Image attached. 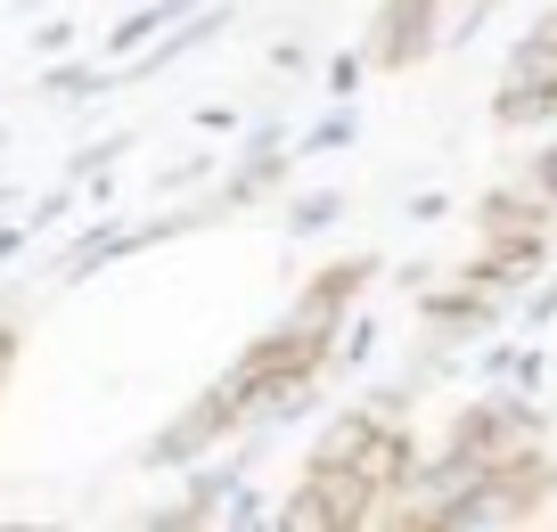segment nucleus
Returning a JSON list of instances; mask_svg holds the SVG:
<instances>
[{
	"mask_svg": "<svg viewBox=\"0 0 557 532\" xmlns=\"http://www.w3.org/2000/svg\"><path fill=\"white\" fill-rule=\"evenodd\" d=\"M549 508H557V459L549 443H533L517 459H492L459 499H443L435 532H508V524H541Z\"/></svg>",
	"mask_w": 557,
	"mask_h": 532,
	"instance_id": "f257e3e1",
	"label": "nucleus"
},
{
	"mask_svg": "<svg viewBox=\"0 0 557 532\" xmlns=\"http://www.w3.org/2000/svg\"><path fill=\"white\" fill-rule=\"evenodd\" d=\"M246 418H255V385L238 378V369H222L213 385H197L189 401H181L173 418H164L148 443H139V467L148 475H181V467H197V459H213L222 443H238L246 434Z\"/></svg>",
	"mask_w": 557,
	"mask_h": 532,
	"instance_id": "f03ea898",
	"label": "nucleus"
},
{
	"mask_svg": "<svg viewBox=\"0 0 557 532\" xmlns=\"http://www.w3.org/2000/svg\"><path fill=\"white\" fill-rule=\"evenodd\" d=\"M443 443H451L459 459H475V467L517 459V450L549 443V410H541L533 385H484L475 401H459V410L443 418Z\"/></svg>",
	"mask_w": 557,
	"mask_h": 532,
	"instance_id": "7ed1b4c3",
	"label": "nucleus"
},
{
	"mask_svg": "<svg viewBox=\"0 0 557 532\" xmlns=\"http://www.w3.org/2000/svg\"><path fill=\"white\" fill-rule=\"evenodd\" d=\"M377 508H385V499L369 492L361 467L304 459V475L287 483V499L271 508V524H287V532H361V524H377Z\"/></svg>",
	"mask_w": 557,
	"mask_h": 532,
	"instance_id": "20e7f679",
	"label": "nucleus"
},
{
	"mask_svg": "<svg viewBox=\"0 0 557 532\" xmlns=\"http://www.w3.org/2000/svg\"><path fill=\"white\" fill-rule=\"evenodd\" d=\"M443 25H451V0H377L369 9V34H361V58L369 74H410L443 50Z\"/></svg>",
	"mask_w": 557,
	"mask_h": 532,
	"instance_id": "39448f33",
	"label": "nucleus"
},
{
	"mask_svg": "<svg viewBox=\"0 0 557 532\" xmlns=\"http://www.w3.org/2000/svg\"><path fill=\"white\" fill-rule=\"evenodd\" d=\"M418 327L468 352V344H484V336H500V327H508V295H492V287H475V279L443 271L435 287L418 295Z\"/></svg>",
	"mask_w": 557,
	"mask_h": 532,
	"instance_id": "423d86ee",
	"label": "nucleus"
},
{
	"mask_svg": "<svg viewBox=\"0 0 557 532\" xmlns=\"http://www.w3.org/2000/svg\"><path fill=\"white\" fill-rule=\"evenodd\" d=\"M255 450L262 443H246V459L238 450H213V459H197V467H181V492L164 499V508H148V524L157 532H197V524H222V499L246 483V467H255Z\"/></svg>",
	"mask_w": 557,
	"mask_h": 532,
	"instance_id": "0eeeda50",
	"label": "nucleus"
},
{
	"mask_svg": "<svg viewBox=\"0 0 557 532\" xmlns=\"http://www.w3.org/2000/svg\"><path fill=\"white\" fill-rule=\"evenodd\" d=\"M549 246H557V230H517V238H484L468 262H459V279H475V287H492V295H508V304H517V295L533 287L541 271H549Z\"/></svg>",
	"mask_w": 557,
	"mask_h": 532,
	"instance_id": "6e6552de",
	"label": "nucleus"
},
{
	"mask_svg": "<svg viewBox=\"0 0 557 532\" xmlns=\"http://www.w3.org/2000/svg\"><path fill=\"white\" fill-rule=\"evenodd\" d=\"M132 255H148V246H139V222H90L83 238H66V246H58L50 279H58V287H83V279L115 271V262H132Z\"/></svg>",
	"mask_w": 557,
	"mask_h": 532,
	"instance_id": "1a4fd4ad",
	"label": "nucleus"
},
{
	"mask_svg": "<svg viewBox=\"0 0 557 532\" xmlns=\"http://www.w3.org/2000/svg\"><path fill=\"white\" fill-rule=\"evenodd\" d=\"M418 459H426V443H418V426H410V418H385V426H377V434H369V443H361V459H352V467H361V475H369V492H377L385 508H394V499H401V483H410V467H418ZM385 508H377V524H385Z\"/></svg>",
	"mask_w": 557,
	"mask_h": 532,
	"instance_id": "9d476101",
	"label": "nucleus"
},
{
	"mask_svg": "<svg viewBox=\"0 0 557 532\" xmlns=\"http://www.w3.org/2000/svg\"><path fill=\"white\" fill-rule=\"evenodd\" d=\"M320 401H329V369H296V378H278L271 394L255 401L246 434H255V443H278V434H296L304 418H320Z\"/></svg>",
	"mask_w": 557,
	"mask_h": 532,
	"instance_id": "9b49d317",
	"label": "nucleus"
},
{
	"mask_svg": "<svg viewBox=\"0 0 557 532\" xmlns=\"http://www.w3.org/2000/svg\"><path fill=\"white\" fill-rule=\"evenodd\" d=\"M517 230H557V206L524 181V172L475 197V238H517Z\"/></svg>",
	"mask_w": 557,
	"mask_h": 532,
	"instance_id": "f8f14e48",
	"label": "nucleus"
},
{
	"mask_svg": "<svg viewBox=\"0 0 557 532\" xmlns=\"http://www.w3.org/2000/svg\"><path fill=\"white\" fill-rule=\"evenodd\" d=\"M492 123L500 132H549L557 123V74H500L492 83Z\"/></svg>",
	"mask_w": 557,
	"mask_h": 532,
	"instance_id": "ddd939ff",
	"label": "nucleus"
},
{
	"mask_svg": "<svg viewBox=\"0 0 557 532\" xmlns=\"http://www.w3.org/2000/svg\"><path fill=\"white\" fill-rule=\"evenodd\" d=\"M377 279H385V262L361 246V255H336V262H320V271L304 279V295H296V304H320V311H352L369 287H377Z\"/></svg>",
	"mask_w": 557,
	"mask_h": 532,
	"instance_id": "4468645a",
	"label": "nucleus"
},
{
	"mask_svg": "<svg viewBox=\"0 0 557 532\" xmlns=\"http://www.w3.org/2000/svg\"><path fill=\"white\" fill-rule=\"evenodd\" d=\"M541 369H549V352H541V336H484V352H475V378L484 385H533L541 394Z\"/></svg>",
	"mask_w": 557,
	"mask_h": 532,
	"instance_id": "2eb2a0df",
	"label": "nucleus"
},
{
	"mask_svg": "<svg viewBox=\"0 0 557 532\" xmlns=\"http://www.w3.org/2000/svg\"><path fill=\"white\" fill-rule=\"evenodd\" d=\"M115 90V66L107 58H50V74H41V99H58V107H90V99H107Z\"/></svg>",
	"mask_w": 557,
	"mask_h": 532,
	"instance_id": "dca6fc26",
	"label": "nucleus"
},
{
	"mask_svg": "<svg viewBox=\"0 0 557 532\" xmlns=\"http://www.w3.org/2000/svg\"><path fill=\"white\" fill-rule=\"evenodd\" d=\"M189 9H206V0H148V9H132V17H123L115 34L99 41V50H107V66H123V58H132V50H148V41H157L164 25H181V17H189Z\"/></svg>",
	"mask_w": 557,
	"mask_h": 532,
	"instance_id": "f3484780",
	"label": "nucleus"
},
{
	"mask_svg": "<svg viewBox=\"0 0 557 532\" xmlns=\"http://www.w3.org/2000/svg\"><path fill=\"white\" fill-rule=\"evenodd\" d=\"M377 426H385V418H377V401H369V394L345 401V410H329V426L312 434V459H345V467H352V459H361V443H369Z\"/></svg>",
	"mask_w": 557,
	"mask_h": 532,
	"instance_id": "a211bd4d",
	"label": "nucleus"
},
{
	"mask_svg": "<svg viewBox=\"0 0 557 532\" xmlns=\"http://www.w3.org/2000/svg\"><path fill=\"white\" fill-rule=\"evenodd\" d=\"M377 336H385V327H377V311H369V304H352V311H345V327H336V344H329V378H352V369H361L369 352H377Z\"/></svg>",
	"mask_w": 557,
	"mask_h": 532,
	"instance_id": "6ab92c4d",
	"label": "nucleus"
},
{
	"mask_svg": "<svg viewBox=\"0 0 557 532\" xmlns=\"http://www.w3.org/2000/svg\"><path fill=\"white\" fill-rule=\"evenodd\" d=\"M352 139H361V107L336 99L320 123H304V132H296V156H336V148H352Z\"/></svg>",
	"mask_w": 557,
	"mask_h": 532,
	"instance_id": "aec40b11",
	"label": "nucleus"
},
{
	"mask_svg": "<svg viewBox=\"0 0 557 532\" xmlns=\"http://www.w3.org/2000/svg\"><path fill=\"white\" fill-rule=\"evenodd\" d=\"M287 238H329L336 222H345V189H312V197H287Z\"/></svg>",
	"mask_w": 557,
	"mask_h": 532,
	"instance_id": "412c9836",
	"label": "nucleus"
},
{
	"mask_svg": "<svg viewBox=\"0 0 557 532\" xmlns=\"http://www.w3.org/2000/svg\"><path fill=\"white\" fill-rule=\"evenodd\" d=\"M132 156V132H99V139H83V148L66 156V181L83 189V181H107V164H123Z\"/></svg>",
	"mask_w": 557,
	"mask_h": 532,
	"instance_id": "4be33fe9",
	"label": "nucleus"
},
{
	"mask_svg": "<svg viewBox=\"0 0 557 532\" xmlns=\"http://www.w3.org/2000/svg\"><path fill=\"white\" fill-rule=\"evenodd\" d=\"M508 327H524V336H549V327H557V271H541L533 287L517 295V311H508Z\"/></svg>",
	"mask_w": 557,
	"mask_h": 532,
	"instance_id": "5701e85b",
	"label": "nucleus"
},
{
	"mask_svg": "<svg viewBox=\"0 0 557 532\" xmlns=\"http://www.w3.org/2000/svg\"><path fill=\"white\" fill-rule=\"evenodd\" d=\"M508 0H451V25H443V50H468L475 34H484L492 17H500Z\"/></svg>",
	"mask_w": 557,
	"mask_h": 532,
	"instance_id": "b1692460",
	"label": "nucleus"
},
{
	"mask_svg": "<svg viewBox=\"0 0 557 532\" xmlns=\"http://www.w3.org/2000/svg\"><path fill=\"white\" fill-rule=\"evenodd\" d=\"M213 172H222V164H213V156H181V164L164 172L157 189H164V197H189V189H213Z\"/></svg>",
	"mask_w": 557,
	"mask_h": 532,
	"instance_id": "393cba45",
	"label": "nucleus"
},
{
	"mask_svg": "<svg viewBox=\"0 0 557 532\" xmlns=\"http://www.w3.org/2000/svg\"><path fill=\"white\" fill-rule=\"evenodd\" d=\"M222 524H230V532H255V524H271V508H262V492H255V483H238V492L222 499Z\"/></svg>",
	"mask_w": 557,
	"mask_h": 532,
	"instance_id": "a878e982",
	"label": "nucleus"
},
{
	"mask_svg": "<svg viewBox=\"0 0 557 532\" xmlns=\"http://www.w3.org/2000/svg\"><path fill=\"white\" fill-rule=\"evenodd\" d=\"M74 197H83V189H74V181H66V189H41L34 206H25V222H34L41 238H50V230H58V222H66V213H74Z\"/></svg>",
	"mask_w": 557,
	"mask_h": 532,
	"instance_id": "bb28decb",
	"label": "nucleus"
},
{
	"mask_svg": "<svg viewBox=\"0 0 557 532\" xmlns=\"http://www.w3.org/2000/svg\"><path fill=\"white\" fill-rule=\"evenodd\" d=\"M369 83V58L361 50H345V58H329V99H352V90Z\"/></svg>",
	"mask_w": 557,
	"mask_h": 532,
	"instance_id": "cd10ccee",
	"label": "nucleus"
},
{
	"mask_svg": "<svg viewBox=\"0 0 557 532\" xmlns=\"http://www.w3.org/2000/svg\"><path fill=\"white\" fill-rule=\"evenodd\" d=\"M41 230L25 222V213H0V271H9V262H25V246H34Z\"/></svg>",
	"mask_w": 557,
	"mask_h": 532,
	"instance_id": "c85d7f7f",
	"label": "nucleus"
},
{
	"mask_svg": "<svg viewBox=\"0 0 557 532\" xmlns=\"http://www.w3.org/2000/svg\"><path fill=\"white\" fill-rule=\"evenodd\" d=\"M34 50H41V58H66V50H74V17H41V25H34Z\"/></svg>",
	"mask_w": 557,
	"mask_h": 532,
	"instance_id": "c756f323",
	"label": "nucleus"
},
{
	"mask_svg": "<svg viewBox=\"0 0 557 532\" xmlns=\"http://www.w3.org/2000/svg\"><path fill=\"white\" fill-rule=\"evenodd\" d=\"M17 352H25V327L0 320V394H9V378H17Z\"/></svg>",
	"mask_w": 557,
	"mask_h": 532,
	"instance_id": "7c9ffc66",
	"label": "nucleus"
},
{
	"mask_svg": "<svg viewBox=\"0 0 557 532\" xmlns=\"http://www.w3.org/2000/svg\"><path fill=\"white\" fill-rule=\"evenodd\" d=\"M524 181H533V189H541V197L557 206V139H549V148L533 156V164H524Z\"/></svg>",
	"mask_w": 557,
	"mask_h": 532,
	"instance_id": "2f4dec72",
	"label": "nucleus"
},
{
	"mask_svg": "<svg viewBox=\"0 0 557 532\" xmlns=\"http://www.w3.org/2000/svg\"><path fill=\"white\" fill-rule=\"evenodd\" d=\"M394 287L426 295V287H435V255H418V262H401V271H394Z\"/></svg>",
	"mask_w": 557,
	"mask_h": 532,
	"instance_id": "473e14b6",
	"label": "nucleus"
},
{
	"mask_svg": "<svg viewBox=\"0 0 557 532\" xmlns=\"http://www.w3.org/2000/svg\"><path fill=\"white\" fill-rule=\"evenodd\" d=\"M197 132H246L238 107H197Z\"/></svg>",
	"mask_w": 557,
	"mask_h": 532,
	"instance_id": "72a5a7b5",
	"label": "nucleus"
},
{
	"mask_svg": "<svg viewBox=\"0 0 557 532\" xmlns=\"http://www.w3.org/2000/svg\"><path fill=\"white\" fill-rule=\"evenodd\" d=\"M443 213H451V197H443V189H418L410 197V222H443Z\"/></svg>",
	"mask_w": 557,
	"mask_h": 532,
	"instance_id": "f704fd0d",
	"label": "nucleus"
},
{
	"mask_svg": "<svg viewBox=\"0 0 557 532\" xmlns=\"http://www.w3.org/2000/svg\"><path fill=\"white\" fill-rule=\"evenodd\" d=\"M25 206V197H17V181H0V213H17Z\"/></svg>",
	"mask_w": 557,
	"mask_h": 532,
	"instance_id": "c9c22d12",
	"label": "nucleus"
},
{
	"mask_svg": "<svg viewBox=\"0 0 557 532\" xmlns=\"http://www.w3.org/2000/svg\"><path fill=\"white\" fill-rule=\"evenodd\" d=\"M34 9H50V0H17V17H34Z\"/></svg>",
	"mask_w": 557,
	"mask_h": 532,
	"instance_id": "e433bc0d",
	"label": "nucleus"
},
{
	"mask_svg": "<svg viewBox=\"0 0 557 532\" xmlns=\"http://www.w3.org/2000/svg\"><path fill=\"white\" fill-rule=\"evenodd\" d=\"M0 139H9V132H0Z\"/></svg>",
	"mask_w": 557,
	"mask_h": 532,
	"instance_id": "4c0bfd02",
	"label": "nucleus"
}]
</instances>
